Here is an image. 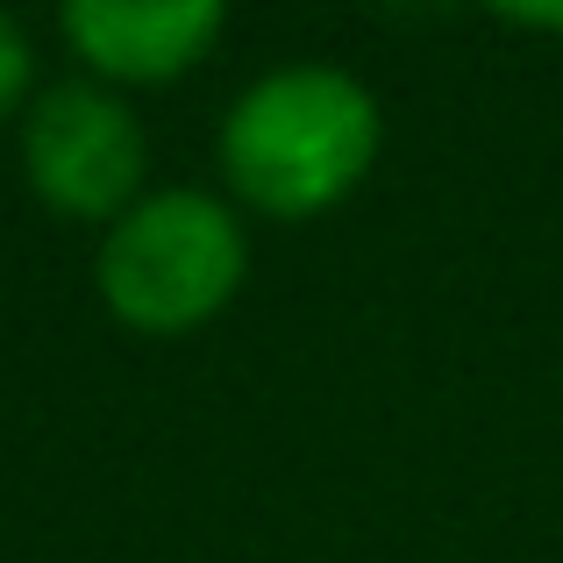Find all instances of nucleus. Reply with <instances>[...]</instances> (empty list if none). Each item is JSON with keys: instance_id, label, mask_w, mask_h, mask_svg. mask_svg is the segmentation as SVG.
<instances>
[{"instance_id": "f257e3e1", "label": "nucleus", "mask_w": 563, "mask_h": 563, "mask_svg": "<svg viewBox=\"0 0 563 563\" xmlns=\"http://www.w3.org/2000/svg\"><path fill=\"white\" fill-rule=\"evenodd\" d=\"M378 93L343 65H272L221 114V179L272 221L329 214L378 165Z\"/></svg>"}, {"instance_id": "f03ea898", "label": "nucleus", "mask_w": 563, "mask_h": 563, "mask_svg": "<svg viewBox=\"0 0 563 563\" xmlns=\"http://www.w3.org/2000/svg\"><path fill=\"white\" fill-rule=\"evenodd\" d=\"M250 278V229L235 200L207 186H157L108 221L93 257V286L122 329L186 335L214 321Z\"/></svg>"}, {"instance_id": "7ed1b4c3", "label": "nucleus", "mask_w": 563, "mask_h": 563, "mask_svg": "<svg viewBox=\"0 0 563 563\" xmlns=\"http://www.w3.org/2000/svg\"><path fill=\"white\" fill-rule=\"evenodd\" d=\"M22 172L51 214L71 221H122L143 200L151 172V136L136 108L100 79L43 86L22 114Z\"/></svg>"}, {"instance_id": "20e7f679", "label": "nucleus", "mask_w": 563, "mask_h": 563, "mask_svg": "<svg viewBox=\"0 0 563 563\" xmlns=\"http://www.w3.org/2000/svg\"><path fill=\"white\" fill-rule=\"evenodd\" d=\"M65 43L79 51L86 79L100 86H165L192 71L221 43V0H71L57 14Z\"/></svg>"}, {"instance_id": "39448f33", "label": "nucleus", "mask_w": 563, "mask_h": 563, "mask_svg": "<svg viewBox=\"0 0 563 563\" xmlns=\"http://www.w3.org/2000/svg\"><path fill=\"white\" fill-rule=\"evenodd\" d=\"M29 79H36V51H29V29L14 22L8 8H0V122H8V114H22Z\"/></svg>"}, {"instance_id": "423d86ee", "label": "nucleus", "mask_w": 563, "mask_h": 563, "mask_svg": "<svg viewBox=\"0 0 563 563\" xmlns=\"http://www.w3.org/2000/svg\"><path fill=\"white\" fill-rule=\"evenodd\" d=\"M507 22H521V29H563V8H514Z\"/></svg>"}]
</instances>
